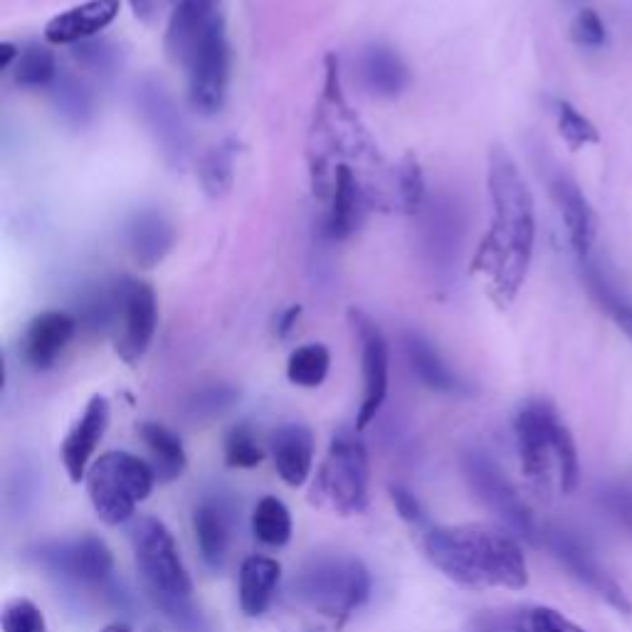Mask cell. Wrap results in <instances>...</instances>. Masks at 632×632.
<instances>
[{"label": "cell", "mask_w": 632, "mask_h": 632, "mask_svg": "<svg viewBox=\"0 0 632 632\" xmlns=\"http://www.w3.org/2000/svg\"><path fill=\"white\" fill-rule=\"evenodd\" d=\"M265 457L250 425H235L225 437V462L233 470H252Z\"/></svg>", "instance_id": "obj_35"}, {"label": "cell", "mask_w": 632, "mask_h": 632, "mask_svg": "<svg viewBox=\"0 0 632 632\" xmlns=\"http://www.w3.org/2000/svg\"><path fill=\"white\" fill-rule=\"evenodd\" d=\"M299 316H302V307H289L284 309L282 314H279L277 319V336L279 339H287L289 334H292V329L297 326Z\"/></svg>", "instance_id": "obj_43"}, {"label": "cell", "mask_w": 632, "mask_h": 632, "mask_svg": "<svg viewBox=\"0 0 632 632\" xmlns=\"http://www.w3.org/2000/svg\"><path fill=\"white\" fill-rule=\"evenodd\" d=\"M220 0H178L168 18L163 47L173 65L186 67L198 42L205 38L210 25L220 18Z\"/></svg>", "instance_id": "obj_16"}, {"label": "cell", "mask_w": 632, "mask_h": 632, "mask_svg": "<svg viewBox=\"0 0 632 632\" xmlns=\"http://www.w3.org/2000/svg\"><path fill=\"white\" fill-rule=\"evenodd\" d=\"M561 428L563 420L546 400H529L516 413L514 437L521 470L536 489H549L553 465L558 467L556 437Z\"/></svg>", "instance_id": "obj_8"}, {"label": "cell", "mask_w": 632, "mask_h": 632, "mask_svg": "<svg viewBox=\"0 0 632 632\" xmlns=\"http://www.w3.org/2000/svg\"><path fill=\"white\" fill-rule=\"evenodd\" d=\"M109 415H112L109 400L104 395H94V398H89L87 408L82 410L77 423L70 428V433H67L60 447V457L70 482L79 484L82 479H87L94 452H97L99 442H102L109 428Z\"/></svg>", "instance_id": "obj_14"}, {"label": "cell", "mask_w": 632, "mask_h": 632, "mask_svg": "<svg viewBox=\"0 0 632 632\" xmlns=\"http://www.w3.org/2000/svg\"><path fill=\"white\" fill-rule=\"evenodd\" d=\"M0 628L3 632H47V620L33 600L18 598L5 605Z\"/></svg>", "instance_id": "obj_39"}, {"label": "cell", "mask_w": 632, "mask_h": 632, "mask_svg": "<svg viewBox=\"0 0 632 632\" xmlns=\"http://www.w3.org/2000/svg\"><path fill=\"white\" fill-rule=\"evenodd\" d=\"M60 77L55 52L47 45H25L13 67L15 84L25 89H50Z\"/></svg>", "instance_id": "obj_31"}, {"label": "cell", "mask_w": 632, "mask_h": 632, "mask_svg": "<svg viewBox=\"0 0 632 632\" xmlns=\"http://www.w3.org/2000/svg\"><path fill=\"white\" fill-rule=\"evenodd\" d=\"M50 89L62 119L75 126H84L94 119V94L79 79L60 75Z\"/></svg>", "instance_id": "obj_33"}, {"label": "cell", "mask_w": 632, "mask_h": 632, "mask_svg": "<svg viewBox=\"0 0 632 632\" xmlns=\"http://www.w3.org/2000/svg\"><path fill=\"white\" fill-rule=\"evenodd\" d=\"M136 107L168 166H186L191 158V131L168 89L156 79H144L136 87Z\"/></svg>", "instance_id": "obj_12"}, {"label": "cell", "mask_w": 632, "mask_h": 632, "mask_svg": "<svg viewBox=\"0 0 632 632\" xmlns=\"http://www.w3.org/2000/svg\"><path fill=\"white\" fill-rule=\"evenodd\" d=\"M252 534L270 549H282L292 539V514L277 497H262L252 512Z\"/></svg>", "instance_id": "obj_30"}, {"label": "cell", "mask_w": 632, "mask_h": 632, "mask_svg": "<svg viewBox=\"0 0 632 632\" xmlns=\"http://www.w3.org/2000/svg\"><path fill=\"white\" fill-rule=\"evenodd\" d=\"M395 200H398V210L408 215L420 213L425 208L428 186H425L423 168L415 156H405L395 168Z\"/></svg>", "instance_id": "obj_34"}, {"label": "cell", "mask_w": 632, "mask_h": 632, "mask_svg": "<svg viewBox=\"0 0 632 632\" xmlns=\"http://www.w3.org/2000/svg\"><path fill=\"white\" fill-rule=\"evenodd\" d=\"M351 326H354L358 344H361V363H363V400L358 408L356 430H363L378 410L383 408L388 395V371H391V354H388V341L383 336L381 326L361 309L349 312Z\"/></svg>", "instance_id": "obj_13"}, {"label": "cell", "mask_w": 632, "mask_h": 632, "mask_svg": "<svg viewBox=\"0 0 632 632\" xmlns=\"http://www.w3.org/2000/svg\"><path fill=\"white\" fill-rule=\"evenodd\" d=\"M79 329V321L75 314L60 312H42L28 324L23 336V358L35 371H47L60 361L67 346L72 344Z\"/></svg>", "instance_id": "obj_17"}, {"label": "cell", "mask_w": 632, "mask_h": 632, "mask_svg": "<svg viewBox=\"0 0 632 632\" xmlns=\"http://www.w3.org/2000/svg\"><path fill=\"white\" fill-rule=\"evenodd\" d=\"M549 193L558 213H561L568 240H571L578 260L591 257L595 237H598V218H595V210L588 203V198L583 196L578 183L568 178L566 173H553L549 178Z\"/></svg>", "instance_id": "obj_18"}, {"label": "cell", "mask_w": 632, "mask_h": 632, "mask_svg": "<svg viewBox=\"0 0 632 632\" xmlns=\"http://www.w3.org/2000/svg\"><path fill=\"white\" fill-rule=\"evenodd\" d=\"M20 57V47H15L13 42H3L0 45V70H13L15 62H18Z\"/></svg>", "instance_id": "obj_45"}, {"label": "cell", "mask_w": 632, "mask_h": 632, "mask_svg": "<svg viewBox=\"0 0 632 632\" xmlns=\"http://www.w3.org/2000/svg\"><path fill=\"white\" fill-rule=\"evenodd\" d=\"M558 134L566 141L571 149H581V146L598 144L600 134L595 124L588 117H583L573 104L558 102Z\"/></svg>", "instance_id": "obj_38"}, {"label": "cell", "mask_w": 632, "mask_h": 632, "mask_svg": "<svg viewBox=\"0 0 632 632\" xmlns=\"http://www.w3.org/2000/svg\"><path fill=\"white\" fill-rule=\"evenodd\" d=\"M603 504L620 526H625V529L632 531V494L630 492H610L608 497L603 499Z\"/></svg>", "instance_id": "obj_42"}, {"label": "cell", "mask_w": 632, "mask_h": 632, "mask_svg": "<svg viewBox=\"0 0 632 632\" xmlns=\"http://www.w3.org/2000/svg\"><path fill=\"white\" fill-rule=\"evenodd\" d=\"M581 267H583V282H586L591 297L598 302V307L615 321V326H618V329L632 341V302L630 299L625 297L618 287H615L613 279L605 275V270L593 260V257L581 260Z\"/></svg>", "instance_id": "obj_28"}, {"label": "cell", "mask_w": 632, "mask_h": 632, "mask_svg": "<svg viewBox=\"0 0 632 632\" xmlns=\"http://www.w3.org/2000/svg\"><path fill=\"white\" fill-rule=\"evenodd\" d=\"M331 368V354L324 344H304L289 354L287 378L292 386L319 388Z\"/></svg>", "instance_id": "obj_32"}, {"label": "cell", "mask_w": 632, "mask_h": 632, "mask_svg": "<svg viewBox=\"0 0 632 632\" xmlns=\"http://www.w3.org/2000/svg\"><path fill=\"white\" fill-rule=\"evenodd\" d=\"M119 289V334L114 339V351L124 363H139L149 351L158 326L156 292L149 282L124 277L117 282Z\"/></svg>", "instance_id": "obj_11"}, {"label": "cell", "mask_w": 632, "mask_h": 632, "mask_svg": "<svg viewBox=\"0 0 632 632\" xmlns=\"http://www.w3.org/2000/svg\"><path fill=\"white\" fill-rule=\"evenodd\" d=\"M363 84L378 97H398L408 87L410 75L405 62L391 47L373 45L361 55Z\"/></svg>", "instance_id": "obj_26"}, {"label": "cell", "mask_w": 632, "mask_h": 632, "mask_svg": "<svg viewBox=\"0 0 632 632\" xmlns=\"http://www.w3.org/2000/svg\"><path fill=\"white\" fill-rule=\"evenodd\" d=\"M193 534L203 561L210 568H220L225 563L230 546V516L220 502L205 499L193 509Z\"/></svg>", "instance_id": "obj_24"}, {"label": "cell", "mask_w": 632, "mask_h": 632, "mask_svg": "<svg viewBox=\"0 0 632 632\" xmlns=\"http://www.w3.org/2000/svg\"><path fill=\"white\" fill-rule=\"evenodd\" d=\"M30 558L52 576L67 578L82 586H102L114 573V553L99 536L42 541L30 549Z\"/></svg>", "instance_id": "obj_9"}, {"label": "cell", "mask_w": 632, "mask_h": 632, "mask_svg": "<svg viewBox=\"0 0 632 632\" xmlns=\"http://www.w3.org/2000/svg\"><path fill=\"white\" fill-rule=\"evenodd\" d=\"M139 435L151 455V467L161 482H173L186 470L188 457L181 437L161 423H141Z\"/></svg>", "instance_id": "obj_27"}, {"label": "cell", "mask_w": 632, "mask_h": 632, "mask_svg": "<svg viewBox=\"0 0 632 632\" xmlns=\"http://www.w3.org/2000/svg\"><path fill=\"white\" fill-rule=\"evenodd\" d=\"M425 553L442 576L470 591H521L529 583L519 539L497 526H433L425 534Z\"/></svg>", "instance_id": "obj_2"}, {"label": "cell", "mask_w": 632, "mask_h": 632, "mask_svg": "<svg viewBox=\"0 0 632 632\" xmlns=\"http://www.w3.org/2000/svg\"><path fill=\"white\" fill-rule=\"evenodd\" d=\"M156 472L151 462L131 452H107L87 472V494L94 514L107 526L134 519L136 507L154 492Z\"/></svg>", "instance_id": "obj_6"}, {"label": "cell", "mask_w": 632, "mask_h": 632, "mask_svg": "<svg viewBox=\"0 0 632 632\" xmlns=\"http://www.w3.org/2000/svg\"><path fill=\"white\" fill-rule=\"evenodd\" d=\"M186 70L188 99H191L193 109H198L205 117L218 114L228 99L230 87V40L223 15L210 25L205 38L198 42Z\"/></svg>", "instance_id": "obj_7"}, {"label": "cell", "mask_w": 632, "mask_h": 632, "mask_svg": "<svg viewBox=\"0 0 632 632\" xmlns=\"http://www.w3.org/2000/svg\"><path fill=\"white\" fill-rule=\"evenodd\" d=\"M126 3H129L131 10H134L136 18L151 20L158 13V8H161L163 0H126Z\"/></svg>", "instance_id": "obj_44"}, {"label": "cell", "mask_w": 632, "mask_h": 632, "mask_svg": "<svg viewBox=\"0 0 632 632\" xmlns=\"http://www.w3.org/2000/svg\"><path fill=\"white\" fill-rule=\"evenodd\" d=\"M129 541L136 568L151 595L161 603V608L183 613L193 593V581L168 526L154 516H139L131 524Z\"/></svg>", "instance_id": "obj_4"}, {"label": "cell", "mask_w": 632, "mask_h": 632, "mask_svg": "<svg viewBox=\"0 0 632 632\" xmlns=\"http://www.w3.org/2000/svg\"><path fill=\"white\" fill-rule=\"evenodd\" d=\"M571 38L581 47H600L605 42V25L593 8H583L571 23Z\"/></svg>", "instance_id": "obj_40"}, {"label": "cell", "mask_w": 632, "mask_h": 632, "mask_svg": "<svg viewBox=\"0 0 632 632\" xmlns=\"http://www.w3.org/2000/svg\"><path fill=\"white\" fill-rule=\"evenodd\" d=\"M292 591L299 603L341 628L371 595V573L354 556L326 553L299 568Z\"/></svg>", "instance_id": "obj_3"}, {"label": "cell", "mask_w": 632, "mask_h": 632, "mask_svg": "<svg viewBox=\"0 0 632 632\" xmlns=\"http://www.w3.org/2000/svg\"><path fill=\"white\" fill-rule=\"evenodd\" d=\"M235 158H237V144L233 139H225L220 144L210 146L205 156L200 158L198 173L203 191L210 198L228 196L235 181Z\"/></svg>", "instance_id": "obj_29"}, {"label": "cell", "mask_w": 632, "mask_h": 632, "mask_svg": "<svg viewBox=\"0 0 632 632\" xmlns=\"http://www.w3.org/2000/svg\"><path fill=\"white\" fill-rule=\"evenodd\" d=\"M514 632H586L581 625L568 620L558 610L546 605H531L524 608L514 620Z\"/></svg>", "instance_id": "obj_37"}, {"label": "cell", "mask_w": 632, "mask_h": 632, "mask_svg": "<svg viewBox=\"0 0 632 632\" xmlns=\"http://www.w3.org/2000/svg\"><path fill=\"white\" fill-rule=\"evenodd\" d=\"M549 546L553 551V556L573 573L581 583H586L588 588H593L600 598L608 600L615 610L620 613H632V605L628 600V595L623 593V588L618 586L613 576H608L605 568H600V563L595 561L593 553L586 549L578 539H573L566 531H551L549 534Z\"/></svg>", "instance_id": "obj_15"}, {"label": "cell", "mask_w": 632, "mask_h": 632, "mask_svg": "<svg viewBox=\"0 0 632 632\" xmlns=\"http://www.w3.org/2000/svg\"><path fill=\"white\" fill-rule=\"evenodd\" d=\"M270 455L289 487H302L314 467V435L302 423H284L270 435Z\"/></svg>", "instance_id": "obj_20"}, {"label": "cell", "mask_w": 632, "mask_h": 632, "mask_svg": "<svg viewBox=\"0 0 632 632\" xmlns=\"http://www.w3.org/2000/svg\"><path fill=\"white\" fill-rule=\"evenodd\" d=\"M358 433L361 430H336L309 489L312 504L331 514L354 516L368 504V450Z\"/></svg>", "instance_id": "obj_5"}, {"label": "cell", "mask_w": 632, "mask_h": 632, "mask_svg": "<svg viewBox=\"0 0 632 632\" xmlns=\"http://www.w3.org/2000/svg\"><path fill=\"white\" fill-rule=\"evenodd\" d=\"M279 578H282V563L272 556H247L240 566V583H237V600L240 610L247 618H260L270 608L275 598Z\"/></svg>", "instance_id": "obj_22"}, {"label": "cell", "mask_w": 632, "mask_h": 632, "mask_svg": "<svg viewBox=\"0 0 632 632\" xmlns=\"http://www.w3.org/2000/svg\"><path fill=\"white\" fill-rule=\"evenodd\" d=\"M487 191L492 220L472 260V272L482 279L489 299L509 307L529 275L536 240L534 196L519 166L504 146H492L487 156Z\"/></svg>", "instance_id": "obj_1"}, {"label": "cell", "mask_w": 632, "mask_h": 632, "mask_svg": "<svg viewBox=\"0 0 632 632\" xmlns=\"http://www.w3.org/2000/svg\"><path fill=\"white\" fill-rule=\"evenodd\" d=\"M462 470H465L472 492L477 494V499L489 512L497 514L509 529L524 536V539H536L539 531H536L534 514L526 507L524 499L519 497L507 474L499 470L497 462H492L482 452H467L465 460H462Z\"/></svg>", "instance_id": "obj_10"}, {"label": "cell", "mask_w": 632, "mask_h": 632, "mask_svg": "<svg viewBox=\"0 0 632 632\" xmlns=\"http://www.w3.org/2000/svg\"><path fill=\"white\" fill-rule=\"evenodd\" d=\"M405 356H408V363L410 368H413L415 376H418L420 383H425L430 391L457 393L462 388L460 376L447 366V361L440 356V351H437L425 336H405Z\"/></svg>", "instance_id": "obj_25"}, {"label": "cell", "mask_w": 632, "mask_h": 632, "mask_svg": "<svg viewBox=\"0 0 632 632\" xmlns=\"http://www.w3.org/2000/svg\"><path fill=\"white\" fill-rule=\"evenodd\" d=\"M99 632H134L126 623H109L107 628H102Z\"/></svg>", "instance_id": "obj_46"}, {"label": "cell", "mask_w": 632, "mask_h": 632, "mask_svg": "<svg viewBox=\"0 0 632 632\" xmlns=\"http://www.w3.org/2000/svg\"><path fill=\"white\" fill-rule=\"evenodd\" d=\"M72 55H75V60L79 62V65L97 72V75H102V77L114 75V72H119V67H121L119 47L114 45V42L102 40V38L79 42V45H75V50H72Z\"/></svg>", "instance_id": "obj_36"}, {"label": "cell", "mask_w": 632, "mask_h": 632, "mask_svg": "<svg viewBox=\"0 0 632 632\" xmlns=\"http://www.w3.org/2000/svg\"><path fill=\"white\" fill-rule=\"evenodd\" d=\"M121 10L119 0H87L65 13L55 15L45 25V40L50 45H79L84 40L97 38L102 30L117 20Z\"/></svg>", "instance_id": "obj_19"}, {"label": "cell", "mask_w": 632, "mask_h": 632, "mask_svg": "<svg viewBox=\"0 0 632 632\" xmlns=\"http://www.w3.org/2000/svg\"><path fill=\"white\" fill-rule=\"evenodd\" d=\"M366 191L361 186V178L346 163H339L334 171V186L329 196V213H326V235L331 240H346L358 230L363 215Z\"/></svg>", "instance_id": "obj_21"}, {"label": "cell", "mask_w": 632, "mask_h": 632, "mask_svg": "<svg viewBox=\"0 0 632 632\" xmlns=\"http://www.w3.org/2000/svg\"><path fill=\"white\" fill-rule=\"evenodd\" d=\"M391 499H393L395 509H398V514L403 516L405 521H410V524H420V521L425 519L423 507H420V502L415 499V494H410L408 489L391 487Z\"/></svg>", "instance_id": "obj_41"}, {"label": "cell", "mask_w": 632, "mask_h": 632, "mask_svg": "<svg viewBox=\"0 0 632 632\" xmlns=\"http://www.w3.org/2000/svg\"><path fill=\"white\" fill-rule=\"evenodd\" d=\"M126 240H129L131 255L141 267H156L171 252L176 230L158 210H141L131 218Z\"/></svg>", "instance_id": "obj_23"}]
</instances>
